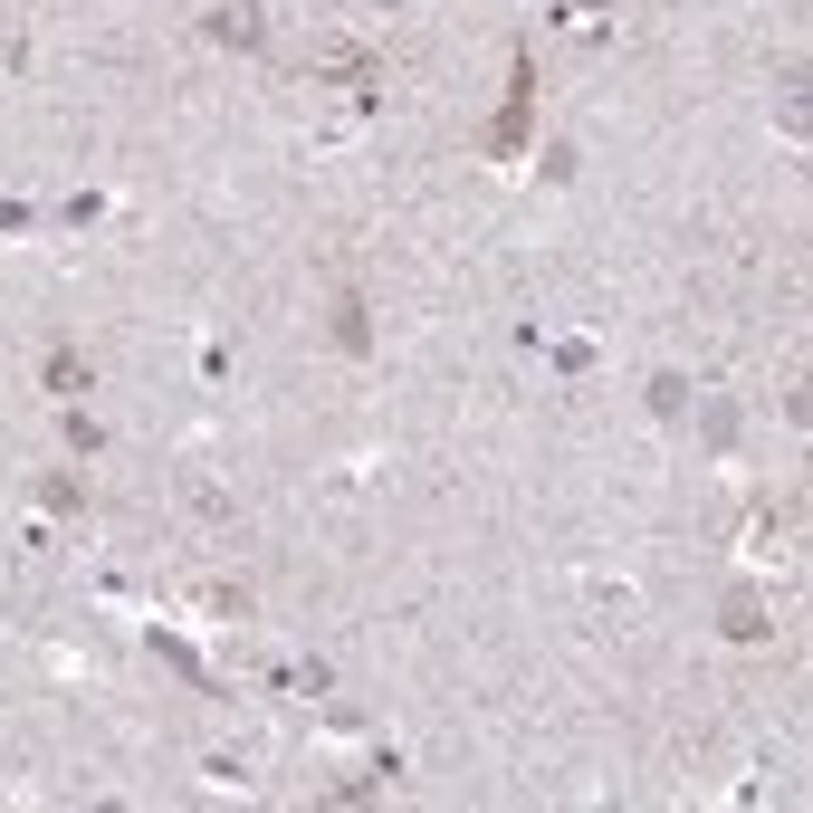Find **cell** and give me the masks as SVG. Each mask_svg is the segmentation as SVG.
Here are the masks:
<instances>
[{
  "label": "cell",
  "instance_id": "2",
  "mask_svg": "<svg viewBox=\"0 0 813 813\" xmlns=\"http://www.w3.org/2000/svg\"><path fill=\"white\" fill-rule=\"evenodd\" d=\"M335 335H345V355H364V345H374V335H364V307H355V297H335Z\"/></svg>",
  "mask_w": 813,
  "mask_h": 813
},
{
  "label": "cell",
  "instance_id": "1",
  "mask_svg": "<svg viewBox=\"0 0 813 813\" xmlns=\"http://www.w3.org/2000/svg\"><path fill=\"white\" fill-rule=\"evenodd\" d=\"M48 393H87V364H77V345H58V355H48Z\"/></svg>",
  "mask_w": 813,
  "mask_h": 813
}]
</instances>
